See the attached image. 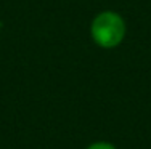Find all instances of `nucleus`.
Here are the masks:
<instances>
[{"label": "nucleus", "mask_w": 151, "mask_h": 149, "mask_svg": "<svg viewBox=\"0 0 151 149\" xmlns=\"http://www.w3.org/2000/svg\"><path fill=\"white\" fill-rule=\"evenodd\" d=\"M85 149H117L114 144L108 143V141H95V143L88 144Z\"/></svg>", "instance_id": "nucleus-2"}, {"label": "nucleus", "mask_w": 151, "mask_h": 149, "mask_svg": "<svg viewBox=\"0 0 151 149\" xmlns=\"http://www.w3.org/2000/svg\"><path fill=\"white\" fill-rule=\"evenodd\" d=\"M92 38L98 47L101 48H116L122 43L127 34V26L125 21L119 13L106 10V11L98 13L92 21L90 26Z\"/></svg>", "instance_id": "nucleus-1"}]
</instances>
